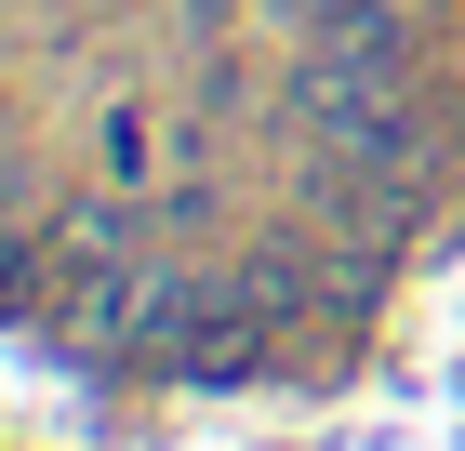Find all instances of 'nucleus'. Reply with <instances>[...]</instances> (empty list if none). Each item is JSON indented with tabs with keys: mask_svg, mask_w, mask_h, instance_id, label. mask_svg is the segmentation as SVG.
<instances>
[{
	"mask_svg": "<svg viewBox=\"0 0 465 451\" xmlns=\"http://www.w3.org/2000/svg\"><path fill=\"white\" fill-rule=\"evenodd\" d=\"M27 306H40V252L0 240V319H27Z\"/></svg>",
	"mask_w": 465,
	"mask_h": 451,
	"instance_id": "1",
	"label": "nucleus"
}]
</instances>
